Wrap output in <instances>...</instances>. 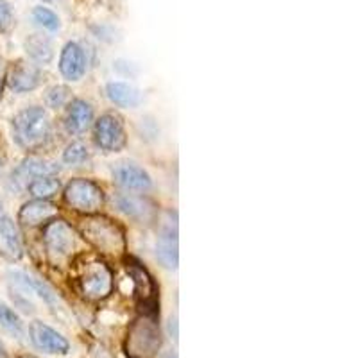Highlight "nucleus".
<instances>
[{"instance_id":"f257e3e1","label":"nucleus","mask_w":358,"mask_h":358,"mask_svg":"<svg viewBox=\"0 0 358 358\" xmlns=\"http://www.w3.org/2000/svg\"><path fill=\"white\" fill-rule=\"evenodd\" d=\"M13 140L24 151H40L52 138V120L43 106H29L11 120Z\"/></svg>"},{"instance_id":"f03ea898","label":"nucleus","mask_w":358,"mask_h":358,"mask_svg":"<svg viewBox=\"0 0 358 358\" xmlns=\"http://www.w3.org/2000/svg\"><path fill=\"white\" fill-rule=\"evenodd\" d=\"M78 231L92 248H95L102 255L122 257L126 252V233L115 220L108 217L99 215V213L85 215L79 220Z\"/></svg>"},{"instance_id":"7ed1b4c3","label":"nucleus","mask_w":358,"mask_h":358,"mask_svg":"<svg viewBox=\"0 0 358 358\" xmlns=\"http://www.w3.org/2000/svg\"><path fill=\"white\" fill-rule=\"evenodd\" d=\"M43 249L47 260L54 267H63L78 251L79 235L66 220L54 219L43 226Z\"/></svg>"},{"instance_id":"20e7f679","label":"nucleus","mask_w":358,"mask_h":358,"mask_svg":"<svg viewBox=\"0 0 358 358\" xmlns=\"http://www.w3.org/2000/svg\"><path fill=\"white\" fill-rule=\"evenodd\" d=\"M63 199L73 212L81 215H95L106 203V194L94 179L76 178L66 183L63 190Z\"/></svg>"},{"instance_id":"39448f33","label":"nucleus","mask_w":358,"mask_h":358,"mask_svg":"<svg viewBox=\"0 0 358 358\" xmlns=\"http://www.w3.org/2000/svg\"><path fill=\"white\" fill-rule=\"evenodd\" d=\"M113 271L101 260L86 262L76 274V283L88 301H102L113 292Z\"/></svg>"},{"instance_id":"423d86ee","label":"nucleus","mask_w":358,"mask_h":358,"mask_svg":"<svg viewBox=\"0 0 358 358\" xmlns=\"http://www.w3.org/2000/svg\"><path fill=\"white\" fill-rule=\"evenodd\" d=\"M95 145L104 152H120L127 145L126 126L120 115L104 113L94 122Z\"/></svg>"},{"instance_id":"0eeeda50","label":"nucleus","mask_w":358,"mask_h":358,"mask_svg":"<svg viewBox=\"0 0 358 358\" xmlns=\"http://www.w3.org/2000/svg\"><path fill=\"white\" fill-rule=\"evenodd\" d=\"M113 206L118 212L131 219L133 222L142 224V226H152L158 222L159 212L155 201L145 196H136L129 192H118L113 197Z\"/></svg>"},{"instance_id":"6e6552de","label":"nucleus","mask_w":358,"mask_h":358,"mask_svg":"<svg viewBox=\"0 0 358 358\" xmlns=\"http://www.w3.org/2000/svg\"><path fill=\"white\" fill-rule=\"evenodd\" d=\"M172 215H174L172 212H167L163 215L158 241H156V260L167 271H176L179 264L178 222H176V217L172 220Z\"/></svg>"},{"instance_id":"1a4fd4ad","label":"nucleus","mask_w":358,"mask_h":358,"mask_svg":"<svg viewBox=\"0 0 358 358\" xmlns=\"http://www.w3.org/2000/svg\"><path fill=\"white\" fill-rule=\"evenodd\" d=\"M59 169L62 167L56 162H52V159L40 158V156H29L11 172L9 183H11L13 190H25L31 181L43 178V176H56Z\"/></svg>"},{"instance_id":"9d476101","label":"nucleus","mask_w":358,"mask_h":358,"mask_svg":"<svg viewBox=\"0 0 358 358\" xmlns=\"http://www.w3.org/2000/svg\"><path fill=\"white\" fill-rule=\"evenodd\" d=\"M6 81L9 88L17 94H27L33 90L40 88L45 81V73L34 63L29 62H17L6 73Z\"/></svg>"},{"instance_id":"9b49d317","label":"nucleus","mask_w":358,"mask_h":358,"mask_svg":"<svg viewBox=\"0 0 358 358\" xmlns=\"http://www.w3.org/2000/svg\"><path fill=\"white\" fill-rule=\"evenodd\" d=\"M113 179L124 192L145 194L152 188V178L143 167L133 162H120L113 169Z\"/></svg>"},{"instance_id":"f8f14e48","label":"nucleus","mask_w":358,"mask_h":358,"mask_svg":"<svg viewBox=\"0 0 358 358\" xmlns=\"http://www.w3.org/2000/svg\"><path fill=\"white\" fill-rule=\"evenodd\" d=\"M29 338L43 353L49 355H66L70 350V344L65 337L57 330L50 328L41 321H33L29 326Z\"/></svg>"},{"instance_id":"ddd939ff","label":"nucleus","mask_w":358,"mask_h":358,"mask_svg":"<svg viewBox=\"0 0 358 358\" xmlns=\"http://www.w3.org/2000/svg\"><path fill=\"white\" fill-rule=\"evenodd\" d=\"M59 73L62 78L70 83H78L85 78L88 69V59L83 45L78 41H69L59 54Z\"/></svg>"},{"instance_id":"4468645a","label":"nucleus","mask_w":358,"mask_h":358,"mask_svg":"<svg viewBox=\"0 0 358 358\" xmlns=\"http://www.w3.org/2000/svg\"><path fill=\"white\" fill-rule=\"evenodd\" d=\"M95 115L94 106L85 99H73L66 104L65 111V129L72 136H81L90 127L94 126Z\"/></svg>"},{"instance_id":"2eb2a0df","label":"nucleus","mask_w":358,"mask_h":358,"mask_svg":"<svg viewBox=\"0 0 358 358\" xmlns=\"http://www.w3.org/2000/svg\"><path fill=\"white\" fill-rule=\"evenodd\" d=\"M57 213H59V208L50 201L31 199L20 208L18 222L24 228H38V226H45V224L56 219Z\"/></svg>"},{"instance_id":"dca6fc26","label":"nucleus","mask_w":358,"mask_h":358,"mask_svg":"<svg viewBox=\"0 0 358 358\" xmlns=\"http://www.w3.org/2000/svg\"><path fill=\"white\" fill-rule=\"evenodd\" d=\"M0 258L6 262H20L24 258V242L18 226L9 217H0Z\"/></svg>"},{"instance_id":"f3484780","label":"nucleus","mask_w":358,"mask_h":358,"mask_svg":"<svg viewBox=\"0 0 358 358\" xmlns=\"http://www.w3.org/2000/svg\"><path fill=\"white\" fill-rule=\"evenodd\" d=\"M106 97L110 99L111 104L126 110H134L138 108L143 101V95L134 85L126 81H110L106 85Z\"/></svg>"},{"instance_id":"a211bd4d","label":"nucleus","mask_w":358,"mask_h":358,"mask_svg":"<svg viewBox=\"0 0 358 358\" xmlns=\"http://www.w3.org/2000/svg\"><path fill=\"white\" fill-rule=\"evenodd\" d=\"M25 54L34 65H49L54 59V43L45 34H31L24 41Z\"/></svg>"},{"instance_id":"6ab92c4d","label":"nucleus","mask_w":358,"mask_h":358,"mask_svg":"<svg viewBox=\"0 0 358 358\" xmlns=\"http://www.w3.org/2000/svg\"><path fill=\"white\" fill-rule=\"evenodd\" d=\"M126 268L129 278L133 280L136 294L143 297V299H151L152 292H155V281H152L151 274L147 273V268L140 262L134 260V258H127Z\"/></svg>"},{"instance_id":"aec40b11","label":"nucleus","mask_w":358,"mask_h":358,"mask_svg":"<svg viewBox=\"0 0 358 358\" xmlns=\"http://www.w3.org/2000/svg\"><path fill=\"white\" fill-rule=\"evenodd\" d=\"M25 190L33 196V199L50 201L54 196H57V192L62 190V181L57 176H43V178L31 181Z\"/></svg>"},{"instance_id":"412c9836","label":"nucleus","mask_w":358,"mask_h":358,"mask_svg":"<svg viewBox=\"0 0 358 358\" xmlns=\"http://www.w3.org/2000/svg\"><path fill=\"white\" fill-rule=\"evenodd\" d=\"M0 326H2V328H4L13 338H18V341L24 338L25 335L24 321H22L20 315H18L11 306L6 305V303H0Z\"/></svg>"},{"instance_id":"4be33fe9","label":"nucleus","mask_w":358,"mask_h":358,"mask_svg":"<svg viewBox=\"0 0 358 358\" xmlns=\"http://www.w3.org/2000/svg\"><path fill=\"white\" fill-rule=\"evenodd\" d=\"M90 159H92V152H90L88 145L85 142H79V140L70 142L62 156L63 165H66V167H83Z\"/></svg>"},{"instance_id":"5701e85b","label":"nucleus","mask_w":358,"mask_h":358,"mask_svg":"<svg viewBox=\"0 0 358 358\" xmlns=\"http://www.w3.org/2000/svg\"><path fill=\"white\" fill-rule=\"evenodd\" d=\"M33 17V22L38 25V27L45 29V31H50V33H56L62 29V20L57 17L56 13L49 8H43V6H36L31 13Z\"/></svg>"},{"instance_id":"b1692460","label":"nucleus","mask_w":358,"mask_h":358,"mask_svg":"<svg viewBox=\"0 0 358 358\" xmlns=\"http://www.w3.org/2000/svg\"><path fill=\"white\" fill-rule=\"evenodd\" d=\"M70 88L65 85H56L52 88L47 90L45 94V104L50 108V110H59V108L66 106L70 102Z\"/></svg>"},{"instance_id":"393cba45","label":"nucleus","mask_w":358,"mask_h":358,"mask_svg":"<svg viewBox=\"0 0 358 358\" xmlns=\"http://www.w3.org/2000/svg\"><path fill=\"white\" fill-rule=\"evenodd\" d=\"M15 25V13L9 2L0 0V33H8Z\"/></svg>"},{"instance_id":"a878e982","label":"nucleus","mask_w":358,"mask_h":358,"mask_svg":"<svg viewBox=\"0 0 358 358\" xmlns=\"http://www.w3.org/2000/svg\"><path fill=\"white\" fill-rule=\"evenodd\" d=\"M4 83H6V66L2 57H0V99H2V92H4Z\"/></svg>"},{"instance_id":"bb28decb","label":"nucleus","mask_w":358,"mask_h":358,"mask_svg":"<svg viewBox=\"0 0 358 358\" xmlns=\"http://www.w3.org/2000/svg\"><path fill=\"white\" fill-rule=\"evenodd\" d=\"M172 330H174V341H176V338H178V322H176V317L174 319L171 317V321H169V331H171V335H172Z\"/></svg>"},{"instance_id":"cd10ccee","label":"nucleus","mask_w":358,"mask_h":358,"mask_svg":"<svg viewBox=\"0 0 358 358\" xmlns=\"http://www.w3.org/2000/svg\"><path fill=\"white\" fill-rule=\"evenodd\" d=\"M162 358H178V355H176L174 351H165V353L162 355Z\"/></svg>"},{"instance_id":"c85d7f7f","label":"nucleus","mask_w":358,"mask_h":358,"mask_svg":"<svg viewBox=\"0 0 358 358\" xmlns=\"http://www.w3.org/2000/svg\"><path fill=\"white\" fill-rule=\"evenodd\" d=\"M6 357H8V355H6V348H4V344L0 342V358H6Z\"/></svg>"},{"instance_id":"c756f323","label":"nucleus","mask_w":358,"mask_h":358,"mask_svg":"<svg viewBox=\"0 0 358 358\" xmlns=\"http://www.w3.org/2000/svg\"><path fill=\"white\" fill-rule=\"evenodd\" d=\"M0 212H2V201H0Z\"/></svg>"},{"instance_id":"7c9ffc66","label":"nucleus","mask_w":358,"mask_h":358,"mask_svg":"<svg viewBox=\"0 0 358 358\" xmlns=\"http://www.w3.org/2000/svg\"><path fill=\"white\" fill-rule=\"evenodd\" d=\"M43 2H54V0H43Z\"/></svg>"},{"instance_id":"2f4dec72","label":"nucleus","mask_w":358,"mask_h":358,"mask_svg":"<svg viewBox=\"0 0 358 358\" xmlns=\"http://www.w3.org/2000/svg\"><path fill=\"white\" fill-rule=\"evenodd\" d=\"M0 167H2V159H0Z\"/></svg>"}]
</instances>
